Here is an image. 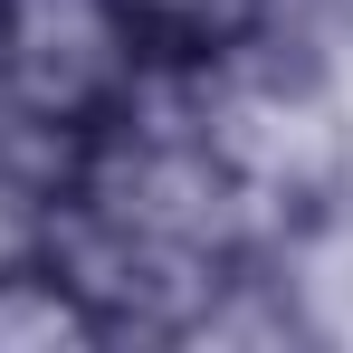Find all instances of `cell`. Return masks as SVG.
<instances>
[{
    "mask_svg": "<svg viewBox=\"0 0 353 353\" xmlns=\"http://www.w3.org/2000/svg\"><path fill=\"white\" fill-rule=\"evenodd\" d=\"M0 67L19 115L86 143L153 86V48L124 19V0H0Z\"/></svg>",
    "mask_w": 353,
    "mask_h": 353,
    "instance_id": "1",
    "label": "cell"
},
{
    "mask_svg": "<svg viewBox=\"0 0 353 353\" xmlns=\"http://www.w3.org/2000/svg\"><path fill=\"white\" fill-rule=\"evenodd\" d=\"M124 19L143 29V48L163 67L220 58V48H248L287 19V0H124Z\"/></svg>",
    "mask_w": 353,
    "mask_h": 353,
    "instance_id": "2",
    "label": "cell"
},
{
    "mask_svg": "<svg viewBox=\"0 0 353 353\" xmlns=\"http://www.w3.org/2000/svg\"><path fill=\"white\" fill-rule=\"evenodd\" d=\"M58 344H105L96 305L67 287L48 258L0 268V353H58Z\"/></svg>",
    "mask_w": 353,
    "mask_h": 353,
    "instance_id": "3",
    "label": "cell"
}]
</instances>
